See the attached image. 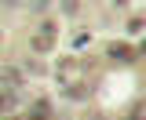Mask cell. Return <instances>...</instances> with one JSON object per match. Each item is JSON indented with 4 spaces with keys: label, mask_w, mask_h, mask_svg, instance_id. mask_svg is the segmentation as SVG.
<instances>
[{
    "label": "cell",
    "mask_w": 146,
    "mask_h": 120,
    "mask_svg": "<svg viewBox=\"0 0 146 120\" xmlns=\"http://www.w3.org/2000/svg\"><path fill=\"white\" fill-rule=\"evenodd\" d=\"M88 95H91L88 84H66V98H70V102H84Z\"/></svg>",
    "instance_id": "1"
},
{
    "label": "cell",
    "mask_w": 146,
    "mask_h": 120,
    "mask_svg": "<svg viewBox=\"0 0 146 120\" xmlns=\"http://www.w3.org/2000/svg\"><path fill=\"white\" fill-rule=\"evenodd\" d=\"M110 58H117V62H131L135 51H131L128 44H113V47H110Z\"/></svg>",
    "instance_id": "2"
},
{
    "label": "cell",
    "mask_w": 146,
    "mask_h": 120,
    "mask_svg": "<svg viewBox=\"0 0 146 120\" xmlns=\"http://www.w3.org/2000/svg\"><path fill=\"white\" fill-rule=\"evenodd\" d=\"M18 98H15V91H7V87H0V113H7V109H15Z\"/></svg>",
    "instance_id": "3"
},
{
    "label": "cell",
    "mask_w": 146,
    "mask_h": 120,
    "mask_svg": "<svg viewBox=\"0 0 146 120\" xmlns=\"http://www.w3.org/2000/svg\"><path fill=\"white\" fill-rule=\"evenodd\" d=\"M51 47H55V36H40V33L33 36V51H44V55H48Z\"/></svg>",
    "instance_id": "4"
},
{
    "label": "cell",
    "mask_w": 146,
    "mask_h": 120,
    "mask_svg": "<svg viewBox=\"0 0 146 120\" xmlns=\"http://www.w3.org/2000/svg\"><path fill=\"white\" fill-rule=\"evenodd\" d=\"M18 84H22V73H18V69H4V87L11 91V87H18Z\"/></svg>",
    "instance_id": "5"
},
{
    "label": "cell",
    "mask_w": 146,
    "mask_h": 120,
    "mask_svg": "<svg viewBox=\"0 0 146 120\" xmlns=\"http://www.w3.org/2000/svg\"><path fill=\"white\" fill-rule=\"evenodd\" d=\"M26 73H36V76H44L48 66H40V62H26Z\"/></svg>",
    "instance_id": "6"
},
{
    "label": "cell",
    "mask_w": 146,
    "mask_h": 120,
    "mask_svg": "<svg viewBox=\"0 0 146 120\" xmlns=\"http://www.w3.org/2000/svg\"><path fill=\"white\" fill-rule=\"evenodd\" d=\"M128 33H135V36L143 33V18H131V22H128Z\"/></svg>",
    "instance_id": "7"
},
{
    "label": "cell",
    "mask_w": 146,
    "mask_h": 120,
    "mask_svg": "<svg viewBox=\"0 0 146 120\" xmlns=\"http://www.w3.org/2000/svg\"><path fill=\"white\" fill-rule=\"evenodd\" d=\"M88 40H91L88 33H77V36H73V47H88Z\"/></svg>",
    "instance_id": "8"
},
{
    "label": "cell",
    "mask_w": 146,
    "mask_h": 120,
    "mask_svg": "<svg viewBox=\"0 0 146 120\" xmlns=\"http://www.w3.org/2000/svg\"><path fill=\"white\" fill-rule=\"evenodd\" d=\"M128 120H131V117H128Z\"/></svg>",
    "instance_id": "9"
}]
</instances>
